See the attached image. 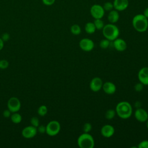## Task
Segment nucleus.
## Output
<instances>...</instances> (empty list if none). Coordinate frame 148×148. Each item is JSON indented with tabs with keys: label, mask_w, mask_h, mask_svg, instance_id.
<instances>
[{
	"label": "nucleus",
	"mask_w": 148,
	"mask_h": 148,
	"mask_svg": "<svg viewBox=\"0 0 148 148\" xmlns=\"http://www.w3.org/2000/svg\"><path fill=\"white\" fill-rule=\"evenodd\" d=\"M115 111L119 117L123 119H127L132 114V107L128 102L121 101L117 104Z\"/></svg>",
	"instance_id": "nucleus-1"
},
{
	"label": "nucleus",
	"mask_w": 148,
	"mask_h": 148,
	"mask_svg": "<svg viewBox=\"0 0 148 148\" xmlns=\"http://www.w3.org/2000/svg\"><path fill=\"white\" fill-rule=\"evenodd\" d=\"M134 28L139 32H145L148 28V18L143 14L135 15L132 20Z\"/></svg>",
	"instance_id": "nucleus-2"
},
{
	"label": "nucleus",
	"mask_w": 148,
	"mask_h": 148,
	"mask_svg": "<svg viewBox=\"0 0 148 148\" xmlns=\"http://www.w3.org/2000/svg\"><path fill=\"white\" fill-rule=\"evenodd\" d=\"M102 30L103 36L110 41H113L119 37L120 34L119 28L112 23L105 25Z\"/></svg>",
	"instance_id": "nucleus-3"
},
{
	"label": "nucleus",
	"mask_w": 148,
	"mask_h": 148,
	"mask_svg": "<svg viewBox=\"0 0 148 148\" xmlns=\"http://www.w3.org/2000/svg\"><path fill=\"white\" fill-rule=\"evenodd\" d=\"M77 143L80 148H93L95 142L91 135L89 133L84 132L78 137Z\"/></svg>",
	"instance_id": "nucleus-4"
},
{
	"label": "nucleus",
	"mask_w": 148,
	"mask_h": 148,
	"mask_svg": "<svg viewBox=\"0 0 148 148\" xmlns=\"http://www.w3.org/2000/svg\"><path fill=\"white\" fill-rule=\"evenodd\" d=\"M46 134L50 136H54L57 135L60 131L61 125L60 123L57 120L50 121L46 126Z\"/></svg>",
	"instance_id": "nucleus-5"
},
{
	"label": "nucleus",
	"mask_w": 148,
	"mask_h": 148,
	"mask_svg": "<svg viewBox=\"0 0 148 148\" xmlns=\"http://www.w3.org/2000/svg\"><path fill=\"white\" fill-rule=\"evenodd\" d=\"M90 14L94 18H102L105 14V10L103 7L98 4L93 5L90 8Z\"/></svg>",
	"instance_id": "nucleus-6"
},
{
	"label": "nucleus",
	"mask_w": 148,
	"mask_h": 148,
	"mask_svg": "<svg viewBox=\"0 0 148 148\" xmlns=\"http://www.w3.org/2000/svg\"><path fill=\"white\" fill-rule=\"evenodd\" d=\"M8 109L12 112H17L21 108V103L17 97H11L8 101Z\"/></svg>",
	"instance_id": "nucleus-7"
},
{
	"label": "nucleus",
	"mask_w": 148,
	"mask_h": 148,
	"mask_svg": "<svg viewBox=\"0 0 148 148\" xmlns=\"http://www.w3.org/2000/svg\"><path fill=\"white\" fill-rule=\"evenodd\" d=\"M79 45L80 48L85 51H90L94 47V42L89 38H83L81 39Z\"/></svg>",
	"instance_id": "nucleus-8"
},
{
	"label": "nucleus",
	"mask_w": 148,
	"mask_h": 148,
	"mask_svg": "<svg viewBox=\"0 0 148 148\" xmlns=\"http://www.w3.org/2000/svg\"><path fill=\"white\" fill-rule=\"evenodd\" d=\"M134 116L136 120L139 122H146L148 119V113L147 111L143 108H138L134 112Z\"/></svg>",
	"instance_id": "nucleus-9"
},
{
	"label": "nucleus",
	"mask_w": 148,
	"mask_h": 148,
	"mask_svg": "<svg viewBox=\"0 0 148 148\" xmlns=\"http://www.w3.org/2000/svg\"><path fill=\"white\" fill-rule=\"evenodd\" d=\"M37 128L36 127L33 125H29L25 127L21 132L23 136L27 139H30L34 137L37 134Z\"/></svg>",
	"instance_id": "nucleus-10"
},
{
	"label": "nucleus",
	"mask_w": 148,
	"mask_h": 148,
	"mask_svg": "<svg viewBox=\"0 0 148 148\" xmlns=\"http://www.w3.org/2000/svg\"><path fill=\"white\" fill-rule=\"evenodd\" d=\"M103 82L102 79L99 77L92 78L90 83V88L94 92L99 91L102 87Z\"/></svg>",
	"instance_id": "nucleus-11"
},
{
	"label": "nucleus",
	"mask_w": 148,
	"mask_h": 148,
	"mask_svg": "<svg viewBox=\"0 0 148 148\" xmlns=\"http://www.w3.org/2000/svg\"><path fill=\"white\" fill-rule=\"evenodd\" d=\"M138 77L139 82L148 86V67H143L138 72Z\"/></svg>",
	"instance_id": "nucleus-12"
},
{
	"label": "nucleus",
	"mask_w": 148,
	"mask_h": 148,
	"mask_svg": "<svg viewBox=\"0 0 148 148\" xmlns=\"http://www.w3.org/2000/svg\"><path fill=\"white\" fill-rule=\"evenodd\" d=\"M114 128L110 124H105L103 125L101 129V134L105 138H110L114 134Z\"/></svg>",
	"instance_id": "nucleus-13"
},
{
	"label": "nucleus",
	"mask_w": 148,
	"mask_h": 148,
	"mask_svg": "<svg viewBox=\"0 0 148 148\" xmlns=\"http://www.w3.org/2000/svg\"><path fill=\"white\" fill-rule=\"evenodd\" d=\"M114 48L118 51H124L127 47L126 42L121 38H116L113 42Z\"/></svg>",
	"instance_id": "nucleus-14"
},
{
	"label": "nucleus",
	"mask_w": 148,
	"mask_h": 148,
	"mask_svg": "<svg viewBox=\"0 0 148 148\" xmlns=\"http://www.w3.org/2000/svg\"><path fill=\"white\" fill-rule=\"evenodd\" d=\"M113 8L117 11H123L125 10L128 6V0H114Z\"/></svg>",
	"instance_id": "nucleus-15"
},
{
	"label": "nucleus",
	"mask_w": 148,
	"mask_h": 148,
	"mask_svg": "<svg viewBox=\"0 0 148 148\" xmlns=\"http://www.w3.org/2000/svg\"><path fill=\"white\" fill-rule=\"evenodd\" d=\"M102 88L106 94L109 95L113 94L116 91V85L111 82H106L103 83Z\"/></svg>",
	"instance_id": "nucleus-16"
},
{
	"label": "nucleus",
	"mask_w": 148,
	"mask_h": 148,
	"mask_svg": "<svg viewBox=\"0 0 148 148\" xmlns=\"http://www.w3.org/2000/svg\"><path fill=\"white\" fill-rule=\"evenodd\" d=\"M119 19V13L116 10H110L108 15V20L110 23L114 24L117 22Z\"/></svg>",
	"instance_id": "nucleus-17"
},
{
	"label": "nucleus",
	"mask_w": 148,
	"mask_h": 148,
	"mask_svg": "<svg viewBox=\"0 0 148 148\" xmlns=\"http://www.w3.org/2000/svg\"><path fill=\"white\" fill-rule=\"evenodd\" d=\"M85 31L88 34H92L95 32L96 30V28L94 23L92 22H88L86 24L84 27Z\"/></svg>",
	"instance_id": "nucleus-18"
},
{
	"label": "nucleus",
	"mask_w": 148,
	"mask_h": 148,
	"mask_svg": "<svg viewBox=\"0 0 148 148\" xmlns=\"http://www.w3.org/2000/svg\"><path fill=\"white\" fill-rule=\"evenodd\" d=\"M10 119L12 121L14 124H18L20 123L22 120V117L17 112L13 113L10 116Z\"/></svg>",
	"instance_id": "nucleus-19"
},
{
	"label": "nucleus",
	"mask_w": 148,
	"mask_h": 148,
	"mask_svg": "<svg viewBox=\"0 0 148 148\" xmlns=\"http://www.w3.org/2000/svg\"><path fill=\"white\" fill-rule=\"evenodd\" d=\"M71 32L75 35H79L81 33V28L78 24H73L71 27Z\"/></svg>",
	"instance_id": "nucleus-20"
},
{
	"label": "nucleus",
	"mask_w": 148,
	"mask_h": 148,
	"mask_svg": "<svg viewBox=\"0 0 148 148\" xmlns=\"http://www.w3.org/2000/svg\"><path fill=\"white\" fill-rule=\"evenodd\" d=\"M94 24L95 25V27L96 28V29H102V28L104 27V23L102 20L101 18H96L94 21Z\"/></svg>",
	"instance_id": "nucleus-21"
},
{
	"label": "nucleus",
	"mask_w": 148,
	"mask_h": 148,
	"mask_svg": "<svg viewBox=\"0 0 148 148\" xmlns=\"http://www.w3.org/2000/svg\"><path fill=\"white\" fill-rule=\"evenodd\" d=\"M116 114V113L115 110L110 109H108L106 110V112H105V116L106 119L112 120V119H113L114 117Z\"/></svg>",
	"instance_id": "nucleus-22"
},
{
	"label": "nucleus",
	"mask_w": 148,
	"mask_h": 148,
	"mask_svg": "<svg viewBox=\"0 0 148 148\" xmlns=\"http://www.w3.org/2000/svg\"><path fill=\"white\" fill-rule=\"evenodd\" d=\"M47 113V108L46 105H41L38 109V113L40 116H45Z\"/></svg>",
	"instance_id": "nucleus-23"
},
{
	"label": "nucleus",
	"mask_w": 148,
	"mask_h": 148,
	"mask_svg": "<svg viewBox=\"0 0 148 148\" xmlns=\"http://www.w3.org/2000/svg\"><path fill=\"white\" fill-rule=\"evenodd\" d=\"M110 41L107 39H102L100 42H99V46L101 48L105 49L109 47V45H110Z\"/></svg>",
	"instance_id": "nucleus-24"
},
{
	"label": "nucleus",
	"mask_w": 148,
	"mask_h": 148,
	"mask_svg": "<svg viewBox=\"0 0 148 148\" xmlns=\"http://www.w3.org/2000/svg\"><path fill=\"white\" fill-rule=\"evenodd\" d=\"M103 8L105 11L110 12V10L113 9V4L110 2H106L103 5Z\"/></svg>",
	"instance_id": "nucleus-25"
},
{
	"label": "nucleus",
	"mask_w": 148,
	"mask_h": 148,
	"mask_svg": "<svg viewBox=\"0 0 148 148\" xmlns=\"http://www.w3.org/2000/svg\"><path fill=\"white\" fill-rule=\"evenodd\" d=\"M84 132L89 133L92 130V125L90 123H86L83 127Z\"/></svg>",
	"instance_id": "nucleus-26"
},
{
	"label": "nucleus",
	"mask_w": 148,
	"mask_h": 148,
	"mask_svg": "<svg viewBox=\"0 0 148 148\" xmlns=\"http://www.w3.org/2000/svg\"><path fill=\"white\" fill-rule=\"evenodd\" d=\"M30 123H31V124L35 127H38L39 125V120L38 119V117H33L31 119V120H30Z\"/></svg>",
	"instance_id": "nucleus-27"
},
{
	"label": "nucleus",
	"mask_w": 148,
	"mask_h": 148,
	"mask_svg": "<svg viewBox=\"0 0 148 148\" xmlns=\"http://www.w3.org/2000/svg\"><path fill=\"white\" fill-rule=\"evenodd\" d=\"M9 62L6 60H0V69H5L9 66Z\"/></svg>",
	"instance_id": "nucleus-28"
},
{
	"label": "nucleus",
	"mask_w": 148,
	"mask_h": 148,
	"mask_svg": "<svg viewBox=\"0 0 148 148\" xmlns=\"http://www.w3.org/2000/svg\"><path fill=\"white\" fill-rule=\"evenodd\" d=\"M138 148H148V140L141 141L138 146Z\"/></svg>",
	"instance_id": "nucleus-29"
},
{
	"label": "nucleus",
	"mask_w": 148,
	"mask_h": 148,
	"mask_svg": "<svg viewBox=\"0 0 148 148\" xmlns=\"http://www.w3.org/2000/svg\"><path fill=\"white\" fill-rule=\"evenodd\" d=\"M143 84L142 83H141L140 82L137 83L136 84H135V86H134V89L137 92H139L140 91L142 90L143 88Z\"/></svg>",
	"instance_id": "nucleus-30"
},
{
	"label": "nucleus",
	"mask_w": 148,
	"mask_h": 148,
	"mask_svg": "<svg viewBox=\"0 0 148 148\" xmlns=\"http://www.w3.org/2000/svg\"><path fill=\"white\" fill-rule=\"evenodd\" d=\"M38 131L39 133L40 134H44L46 132V126L43 125H39L38 127Z\"/></svg>",
	"instance_id": "nucleus-31"
},
{
	"label": "nucleus",
	"mask_w": 148,
	"mask_h": 148,
	"mask_svg": "<svg viewBox=\"0 0 148 148\" xmlns=\"http://www.w3.org/2000/svg\"><path fill=\"white\" fill-rule=\"evenodd\" d=\"M3 116L5 118H9L11 116V112L8 109L3 112Z\"/></svg>",
	"instance_id": "nucleus-32"
},
{
	"label": "nucleus",
	"mask_w": 148,
	"mask_h": 148,
	"mask_svg": "<svg viewBox=\"0 0 148 148\" xmlns=\"http://www.w3.org/2000/svg\"><path fill=\"white\" fill-rule=\"evenodd\" d=\"M56 0H42L43 3L47 6H50L53 5L55 2Z\"/></svg>",
	"instance_id": "nucleus-33"
},
{
	"label": "nucleus",
	"mask_w": 148,
	"mask_h": 148,
	"mask_svg": "<svg viewBox=\"0 0 148 148\" xmlns=\"http://www.w3.org/2000/svg\"><path fill=\"white\" fill-rule=\"evenodd\" d=\"M9 38H10V36L8 33H4L2 35L1 38V39L3 40V42H7L9 39Z\"/></svg>",
	"instance_id": "nucleus-34"
},
{
	"label": "nucleus",
	"mask_w": 148,
	"mask_h": 148,
	"mask_svg": "<svg viewBox=\"0 0 148 148\" xmlns=\"http://www.w3.org/2000/svg\"><path fill=\"white\" fill-rule=\"evenodd\" d=\"M147 18H148V8H146L144 11H143V14Z\"/></svg>",
	"instance_id": "nucleus-35"
},
{
	"label": "nucleus",
	"mask_w": 148,
	"mask_h": 148,
	"mask_svg": "<svg viewBox=\"0 0 148 148\" xmlns=\"http://www.w3.org/2000/svg\"><path fill=\"white\" fill-rule=\"evenodd\" d=\"M3 46H4V42L1 38H0V51L3 49Z\"/></svg>",
	"instance_id": "nucleus-36"
},
{
	"label": "nucleus",
	"mask_w": 148,
	"mask_h": 148,
	"mask_svg": "<svg viewBox=\"0 0 148 148\" xmlns=\"http://www.w3.org/2000/svg\"><path fill=\"white\" fill-rule=\"evenodd\" d=\"M146 127H147V129H148V119H147V120L146 121Z\"/></svg>",
	"instance_id": "nucleus-37"
}]
</instances>
